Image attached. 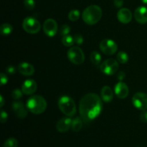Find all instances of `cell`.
<instances>
[{
    "instance_id": "cell-1",
    "label": "cell",
    "mask_w": 147,
    "mask_h": 147,
    "mask_svg": "<svg viewBox=\"0 0 147 147\" xmlns=\"http://www.w3.org/2000/svg\"><path fill=\"white\" fill-rule=\"evenodd\" d=\"M103 100L96 93L85 95L79 103V113L86 123L98 117L103 109Z\"/></svg>"
},
{
    "instance_id": "cell-2",
    "label": "cell",
    "mask_w": 147,
    "mask_h": 147,
    "mask_svg": "<svg viewBox=\"0 0 147 147\" xmlns=\"http://www.w3.org/2000/svg\"><path fill=\"white\" fill-rule=\"evenodd\" d=\"M102 14L101 8L99 6L93 4L85 9L82 14V18L85 23L89 25H93L100 21Z\"/></svg>"
},
{
    "instance_id": "cell-3",
    "label": "cell",
    "mask_w": 147,
    "mask_h": 147,
    "mask_svg": "<svg viewBox=\"0 0 147 147\" xmlns=\"http://www.w3.org/2000/svg\"><path fill=\"white\" fill-rule=\"evenodd\" d=\"M29 111L34 114H41L47 109V101L41 96H32L29 98L26 103Z\"/></svg>"
},
{
    "instance_id": "cell-4",
    "label": "cell",
    "mask_w": 147,
    "mask_h": 147,
    "mask_svg": "<svg viewBox=\"0 0 147 147\" xmlns=\"http://www.w3.org/2000/svg\"><path fill=\"white\" fill-rule=\"evenodd\" d=\"M58 107L62 113L68 117H73L76 113V103L70 96H61L58 100Z\"/></svg>"
},
{
    "instance_id": "cell-5",
    "label": "cell",
    "mask_w": 147,
    "mask_h": 147,
    "mask_svg": "<svg viewBox=\"0 0 147 147\" xmlns=\"http://www.w3.org/2000/svg\"><path fill=\"white\" fill-rule=\"evenodd\" d=\"M22 28L29 34H37L40 31L41 24L34 17H27L23 20Z\"/></svg>"
},
{
    "instance_id": "cell-6",
    "label": "cell",
    "mask_w": 147,
    "mask_h": 147,
    "mask_svg": "<svg viewBox=\"0 0 147 147\" xmlns=\"http://www.w3.org/2000/svg\"><path fill=\"white\" fill-rule=\"evenodd\" d=\"M67 56L68 60L73 64L81 65L85 60V55L80 47L74 46L69 49L67 53Z\"/></svg>"
},
{
    "instance_id": "cell-7",
    "label": "cell",
    "mask_w": 147,
    "mask_h": 147,
    "mask_svg": "<svg viewBox=\"0 0 147 147\" xmlns=\"http://www.w3.org/2000/svg\"><path fill=\"white\" fill-rule=\"evenodd\" d=\"M119 64L116 60L109 58L104 60L100 65V69L103 73L107 76H113L119 70Z\"/></svg>"
},
{
    "instance_id": "cell-8",
    "label": "cell",
    "mask_w": 147,
    "mask_h": 147,
    "mask_svg": "<svg viewBox=\"0 0 147 147\" xmlns=\"http://www.w3.org/2000/svg\"><path fill=\"white\" fill-rule=\"evenodd\" d=\"M99 47L102 53L108 55H112L118 50V45L116 42L111 39H105L102 40L99 45Z\"/></svg>"
},
{
    "instance_id": "cell-9",
    "label": "cell",
    "mask_w": 147,
    "mask_h": 147,
    "mask_svg": "<svg viewBox=\"0 0 147 147\" xmlns=\"http://www.w3.org/2000/svg\"><path fill=\"white\" fill-rule=\"evenodd\" d=\"M132 103L136 109L141 111H146L147 94L142 92L135 93L132 98Z\"/></svg>"
},
{
    "instance_id": "cell-10",
    "label": "cell",
    "mask_w": 147,
    "mask_h": 147,
    "mask_svg": "<svg viewBox=\"0 0 147 147\" xmlns=\"http://www.w3.org/2000/svg\"><path fill=\"white\" fill-rule=\"evenodd\" d=\"M57 29H58V25H57V22L55 20H53V19H47V20L45 21L44 24H43L44 32L48 37H54L57 34Z\"/></svg>"
},
{
    "instance_id": "cell-11",
    "label": "cell",
    "mask_w": 147,
    "mask_h": 147,
    "mask_svg": "<svg viewBox=\"0 0 147 147\" xmlns=\"http://www.w3.org/2000/svg\"><path fill=\"white\" fill-rule=\"evenodd\" d=\"M114 92L116 96L119 98L124 99L129 96V87L126 83H123L122 81H119L114 86Z\"/></svg>"
},
{
    "instance_id": "cell-12",
    "label": "cell",
    "mask_w": 147,
    "mask_h": 147,
    "mask_svg": "<svg viewBox=\"0 0 147 147\" xmlns=\"http://www.w3.org/2000/svg\"><path fill=\"white\" fill-rule=\"evenodd\" d=\"M37 89V82L33 79H27L23 83L22 90L25 95H32Z\"/></svg>"
},
{
    "instance_id": "cell-13",
    "label": "cell",
    "mask_w": 147,
    "mask_h": 147,
    "mask_svg": "<svg viewBox=\"0 0 147 147\" xmlns=\"http://www.w3.org/2000/svg\"><path fill=\"white\" fill-rule=\"evenodd\" d=\"M11 106L13 111L19 119H23L27 116V111L24 108V104L22 103V101H14Z\"/></svg>"
},
{
    "instance_id": "cell-14",
    "label": "cell",
    "mask_w": 147,
    "mask_h": 147,
    "mask_svg": "<svg viewBox=\"0 0 147 147\" xmlns=\"http://www.w3.org/2000/svg\"><path fill=\"white\" fill-rule=\"evenodd\" d=\"M117 18L123 24H129L132 20V13L129 9L121 8L117 14Z\"/></svg>"
},
{
    "instance_id": "cell-15",
    "label": "cell",
    "mask_w": 147,
    "mask_h": 147,
    "mask_svg": "<svg viewBox=\"0 0 147 147\" xmlns=\"http://www.w3.org/2000/svg\"><path fill=\"white\" fill-rule=\"evenodd\" d=\"M17 70H18L19 73L20 74L23 75L24 76H31L34 73V67H33L32 65L26 62H22V63H20L17 67Z\"/></svg>"
},
{
    "instance_id": "cell-16",
    "label": "cell",
    "mask_w": 147,
    "mask_h": 147,
    "mask_svg": "<svg viewBox=\"0 0 147 147\" xmlns=\"http://www.w3.org/2000/svg\"><path fill=\"white\" fill-rule=\"evenodd\" d=\"M134 18L136 22L140 24L147 23V8L145 7H139L134 11Z\"/></svg>"
},
{
    "instance_id": "cell-17",
    "label": "cell",
    "mask_w": 147,
    "mask_h": 147,
    "mask_svg": "<svg viewBox=\"0 0 147 147\" xmlns=\"http://www.w3.org/2000/svg\"><path fill=\"white\" fill-rule=\"evenodd\" d=\"M72 119L70 118H63L57 122L56 129L60 133H65L71 128Z\"/></svg>"
},
{
    "instance_id": "cell-18",
    "label": "cell",
    "mask_w": 147,
    "mask_h": 147,
    "mask_svg": "<svg viewBox=\"0 0 147 147\" xmlns=\"http://www.w3.org/2000/svg\"><path fill=\"white\" fill-rule=\"evenodd\" d=\"M100 96L103 101L106 103H110L113 99V91L109 86H105L102 88Z\"/></svg>"
},
{
    "instance_id": "cell-19",
    "label": "cell",
    "mask_w": 147,
    "mask_h": 147,
    "mask_svg": "<svg viewBox=\"0 0 147 147\" xmlns=\"http://www.w3.org/2000/svg\"><path fill=\"white\" fill-rule=\"evenodd\" d=\"M83 121L81 119V117H76L75 119H72V124L71 129L73 131L78 132L83 128Z\"/></svg>"
},
{
    "instance_id": "cell-20",
    "label": "cell",
    "mask_w": 147,
    "mask_h": 147,
    "mask_svg": "<svg viewBox=\"0 0 147 147\" xmlns=\"http://www.w3.org/2000/svg\"><path fill=\"white\" fill-rule=\"evenodd\" d=\"M13 31L12 26L9 23H4L0 27V32L2 35L7 36L11 34Z\"/></svg>"
},
{
    "instance_id": "cell-21",
    "label": "cell",
    "mask_w": 147,
    "mask_h": 147,
    "mask_svg": "<svg viewBox=\"0 0 147 147\" xmlns=\"http://www.w3.org/2000/svg\"><path fill=\"white\" fill-rule=\"evenodd\" d=\"M90 60H91L92 63L96 65H98L100 63L102 60L101 55H100V53L97 51H93L92 52V53L90 54Z\"/></svg>"
},
{
    "instance_id": "cell-22",
    "label": "cell",
    "mask_w": 147,
    "mask_h": 147,
    "mask_svg": "<svg viewBox=\"0 0 147 147\" xmlns=\"http://www.w3.org/2000/svg\"><path fill=\"white\" fill-rule=\"evenodd\" d=\"M62 43L63 44V45L66 46V47H71L75 43L74 37L69 34L63 36V39H62Z\"/></svg>"
},
{
    "instance_id": "cell-23",
    "label": "cell",
    "mask_w": 147,
    "mask_h": 147,
    "mask_svg": "<svg viewBox=\"0 0 147 147\" xmlns=\"http://www.w3.org/2000/svg\"><path fill=\"white\" fill-rule=\"evenodd\" d=\"M117 60L121 64H125L129 61V55L125 52L120 51L117 54Z\"/></svg>"
},
{
    "instance_id": "cell-24",
    "label": "cell",
    "mask_w": 147,
    "mask_h": 147,
    "mask_svg": "<svg viewBox=\"0 0 147 147\" xmlns=\"http://www.w3.org/2000/svg\"><path fill=\"white\" fill-rule=\"evenodd\" d=\"M80 11L78 9H72L68 13V19L72 22H76L80 18Z\"/></svg>"
},
{
    "instance_id": "cell-25",
    "label": "cell",
    "mask_w": 147,
    "mask_h": 147,
    "mask_svg": "<svg viewBox=\"0 0 147 147\" xmlns=\"http://www.w3.org/2000/svg\"><path fill=\"white\" fill-rule=\"evenodd\" d=\"M18 146V141L15 138H9L4 142L3 147H17Z\"/></svg>"
},
{
    "instance_id": "cell-26",
    "label": "cell",
    "mask_w": 147,
    "mask_h": 147,
    "mask_svg": "<svg viewBox=\"0 0 147 147\" xmlns=\"http://www.w3.org/2000/svg\"><path fill=\"white\" fill-rule=\"evenodd\" d=\"M24 5L27 9L32 10L35 7V1L34 0H24Z\"/></svg>"
},
{
    "instance_id": "cell-27",
    "label": "cell",
    "mask_w": 147,
    "mask_h": 147,
    "mask_svg": "<svg viewBox=\"0 0 147 147\" xmlns=\"http://www.w3.org/2000/svg\"><path fill=\"white\" fill-rule=\"evenodd\" d=\"M22 90H20V89H14L12 92H11V97L14 98V100H18V99L21 98L22 96Z\"/></svg>"
},
{
    "instance_id": "cell-28",
    "label": "cell",
    "mask_w": 147,
    "mask_h": 147,
    "mask_svg": "<svg viewBox=\"0 0 147 147\" xmlns=\"http://www.w3.org/2000/svg\"><path fill=\"white\" fill-rule=\"evenodd\" d=\"M70 32V26L67 25V24H63L62 25V27H60V34L63 36H65L69 34Z\"/></svg>"
},
{
    "instance_id": "cell-29",
    "label": "cell",
    "mask_w": 147,
    "mask_h": 147,
    "mask_svg": "<svg viewBox=\"0 0 147 147\" xmlns=\"http://www.w3.org/2000/svg\"><path fill=\"white\" fill-rule=\"evenodd\" d=\"M73 37H74L75 43H76L78 45H81L83 43V37L80 34L77 33L73 36Z\"/></svg>"
},
{
    "instance_id": "cell-30",
    "label": "cell",
    "mask_w": 147,
    "mask_h": 147,
    "mask_svg": "<svg viewBox=\"0 0 147 147\" xmlns=\"http://www.w3.org/2000/svg\"><path fill=\"white\" fill-rule=\"evenodd\" d=\"M7 119H8V114H7V113L6 111H4L1 110V118H0V121H1V123H5V122L7 121Z\"/></svg>"
},
{
    "instance_id": "cell-31",
    "label": "cell",
    "mask_w": 147,
    "mask_h": 147,
    "mask_svg": "<svg viewBox=\"0 0 147 147\" xmlns=\"http://www.w3.org/2000/svg\"><path fill=\"white\" fill-rule=\"evenodd\" d=\"M140 121L142 123H147V111H143L140 114Z\"/></svg>"
},
{
    "instance_id": "cell-32",
    "label": "cell",
    "mask_w": 147,
    "mask_h": 147,
    "mask_svg": "<svg viewBox=\"0 0 147 147\" xmlns=\"http://www.w3.org/2000/svg\"><path fill=\"white\" fill-rule=\"evenodd\" d=\"M1 80V86L7 84V82H8V78L4 73H1V80Z\"/></svg>"
},
{
    "instance_id": "cell-33",
    "label": "cell",
    "mask_w": 147,
    "mask_h": 147,
    "mask_svg": "<svg viewBox=\"0 0 147 147\" xmlns=\"http://www.w3.org/2000/svg\"><path fill=\"white\" fill-rule=\"evenodd\" d=\"M6 70H7V73H9V74H14L16 72V68L15 67H14V66L12 65H10L9 66V67H7V69H6Z\"/></svg>"
},
{
    "instance_id": "cell-34",
    "label": "cell",
    "mask_w": 147,
    "mask_h": 147,
    "mask_svg": "<svg viewBox=\"0 0 147 147\" xmlns=\"http://www.w3.org/2000/svg\"><path fill=\"white\" fill-rule=\"evenodd\" d=\"M113 4L115 7L121 8L123 5V0H113Z\"/></svg>"
},
{
    "instance_id": "cell-35",
    "label": "cell",
    "mask_w": 147,
    "mask_h": 147,
    "mask_svg": "<svg viewBox=\"0 0 147 147\" xmlns=\"http://www.w3.org/2000/svg\"><path fill=\"white\" fill-rule=\"evenodd\" d=\"M125 76H126V74H125L124 72H123V71L119 72V73H118V75H117L118 80H119V81H122V80H123V79L125 78Z\"/></svg>"
},
{
    "instance_id": "cell-36",
    "label": "cell",
    "mask_w": 147,
    "mask_h": 147,
    "mask_svg": "<svg viewBox=\"0 0 147 147\" xmlns=\"http://www.w3.org/2000/svg\"><path fill=\"white\" fill-rule=\"evenodd\" d=\"M0 107L1 108H2L3 107V106H4V98H3V96H0Z\"/></svg>"
},
{
    "instance_id": "cell-37",
    "label": "cell",
    "mask_w": 147,
    "mask_h": 147,
    "mask_svg": "<svg viewBox=\"0 0 147 147\" xmlns=\"http://www.w3.org/2000/svg\"><path fill=\"white\" fill-rule=\"evenodd\" d=\"M141 1H142V2L144 3V4H147V0H141Z\"/></svg>"
}]
</instances>
